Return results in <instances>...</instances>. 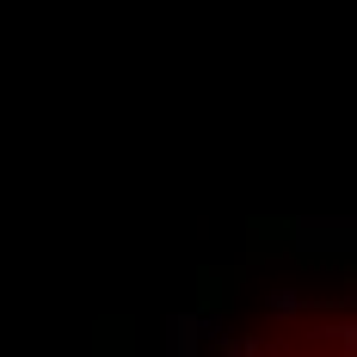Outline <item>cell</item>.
Segmentation results:
<instances>
[{
	"instance_id": "cell-1",
	"label": "cell",
	"mask_w": 357,
	"mask_h": 357,
	"mask_svg": "<svg viewBox=\"0 0 357 357\" xmlns=\"http://www.w3.org/2000/svg\"><path fill=\"white\" fill-rule=\"evenodd\" d=\"M222 357H357V308H284L234 333Z\"/></svg>"
}]
</instances>
